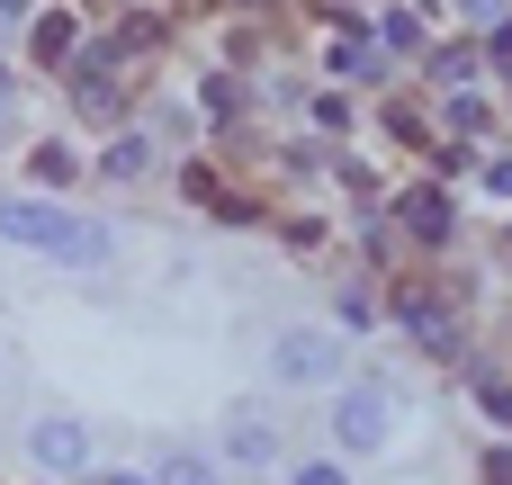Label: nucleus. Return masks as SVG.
I'll use <instances>...</instances> for the list:
<instances>
[{
  "label": "nucleus",
  "instance_id": "1",
  "mask_svg": "<svg viewBox=\"0 0 512 485\" xmlns=\"http://www.w3.org/2000/svg\"><path fill=\"white\" fill-rule=\"evenodd\" d=\"M0 243H27V252H54V261H108V234H90L81 216L45 207V198H9V207H0Z\"/></svg>",
  "mask_w": 512,
  "mask_h": 485
},
{
  "label": "nucleus",
  "instance_id": "4",
  "mask_svg": "<svg viewBox=\"0 0 512 485\" xmlns=\"http://www.w3.org/2000/svg\"><path fill=\"white\" fill-rule=\"evenodd\" d=\"M27 450H36L45 468H90V432H81V423H63V414H45V423L27 432Z\"/></svg>",
  "mask_w": 512,
  "mask_h": 485
},
{
  "label": "nucleus",
  "instance_id": "7",
  "mask_svg": "<svg viewBox=\"0 0 512 485\" xmlns=\"http://www.w3.org/2000/svg\"><path fill=\"white\" fill-rule=\"evenodd\" d=\"M405 207H414V234H441V225H450V207H441V198H405Z\"/></svg>",
  "mask_w": 512,
  "mask_h": 485
},
{
  "label": "nucleus",
  "instance_id": "5",
  "mask_svg": "<svg viewBox=\"0 0 512 485\" xmlns=\"http://www.w3.org/2000/svg\"><path fill=\"white\" fill-rule=\"evenodd\" d=\"M153 485H225V477H216V459H198V450H162V459H153Z\"/></svg>",
  "mask_w": 512,
  "mask_h": 485
},
{
  "label": "nucleus",
  "instance_id": "6",
  "mask_svg": "<svg viewBox=\"0 0 512 485\" xmlns=\"http://www.w3.org/2000/svg\"><path fill=\"white\" fill-rule=\"evenodd\" d=\"M225 450H234V468H270V459H279V441H270V423H252V414H243V423L225 432Z\"/></svg>",
  "mask_w": 512,
  "mask_h": 485
},
{
  "label": "nucleus",
  "instance_id": "2",
  "mask_svg": "<svg viewBox=\"0 0 512 485\" xmlns=\"http://www.w3.org/2000/svg\"><path fill=\"white\" fill-rule=\"evenodd\" d=\"M270 378H279V387H333V378H342V333L288 324V333L270 342Z\"/></svg>",
  "mask_w": 512,
  "mask_h": 485
},
{
  "label": "nucleus",
  "instance_id": "9",
  "mask_svg": "<svg viewBox=\"0 0 512 485\" xmlns=\"http://www.w3.org/2000/svg\"><path fill=\"white\" fill-rule=\"evenodd\" d=\"M90 485H153V477H117V468H108V477H90Z\"/></svg>",
  "mask_w": 512,
  "mask_h": 485
},
{
  "label": "nucleus",
  "instance_id": "3",
  "mask_svg": "<svg viewBox=\"0 0 512 485\" xmlns=\"http://www.w3.org/2000/svg\"><path fill=\"white\" fill-rule=\"evenodd\" d=\"M333 432H342V450H378V441H387V396H378V387H342Z\"/></svg>",
  "mask_w": 512,
  "mask_h": 485
},
{
  "label": "nucleus",
  "instance_id": "8",
  "mask_svg": "<svg viewBox=\"0 0 512 485\" xmlns=\"http://www.w3.org/2000/svg\"><path fill=\"white\" fill-rule=\"evenodd\" d=\"M288 485H342V468H333V459H315V468H288Z\"/></svg>",
  "mask_w": 512,
  "mask_h": 485
}]
</instances>
